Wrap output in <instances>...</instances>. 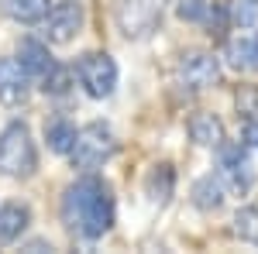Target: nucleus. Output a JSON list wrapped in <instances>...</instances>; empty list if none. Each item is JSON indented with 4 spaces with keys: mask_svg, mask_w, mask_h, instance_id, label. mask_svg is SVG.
Masks as SVG:
<instances>
[{
    "mask_svg": "<svg viewBox=\"0 0 258 254\" xmlns=\"http://www.w3.org/2000/svg\"><path fill=\"white\" fill-rule=\"evenodd\" d=\"M114 151H117V137H114V131L97 120V124L80 127L69 158H73V168H86V172H90V168H100L103 161H110Z\"/></svg>",
    "mask_w": 258,
    "mask_h": 254,
    "instance_id": "3",
    "label": "nucleus"
},
{
    "mask_svg": "<svg viewBox=\"0 0 258 254\" xmlns=\"http://www.w3.org/2000/svg\"><path fill=\"white\" fill-rule=\"evenodd\" d=\"M227 62L234 69H255V35H241L227 41Z\"/></svg>",
    "mask_w": 258,
    "mask_h": 254,
    "instance_id": "17",
    "label": "nucleus"
},
{
    "mask_svg": "<svg viewBox=\"0 0 258 254\" xmlns=\"http://www.w3.org/2000/svg\"><path fill=\"white\" fill-rule=\"evenodd\" d=\"M69 86H73V69H66V65H52V72L41 79V90L48 93V97H66L69 93Z\"/></svg>",
    "mask_w": 258,
    "mask_h": 254,
    "instance_id": "20",
    "label": "nucleus"
},
{
    "mask_svg": "<svg viewBox=\"0 0 258 254\" xmlns=\"http://www.w3.org/2000/svg\"><path fill=\"white\" fill-rule=\"evenodd\" d=\"M162 11H165V0H117L114 21L124 38L141 41L162 24Z\"/></svg>",
    "mask_w": 258,
    "mask_h": 254,
    "instance_id": "4",
    "label": "nucleus"
},
{
    "mask_svg": "<svg viewBox=\"0 0 258 254\" xmlns=\"http://www.w3.org/2000/svg\"><path fill=\"white\" fill-rule=\"evenodd\" d=\"M176 14L182 21H203L207 4H203V0H179V4H176Z\"/></svg>",
    "mask_w": 258,
    "mask_h": 254,
    "instance_id": "22",
    "label": "nucleus"
},
{
    "mask_svg": "<svg viewBox=\"0 0 258 254\" xmlns=\"http://www.w3.org/2000/svg\"><path fill=\"white\" fill-rule=\"evenodd\" d=\"M18 62L28 69V76L38 79V82L48 76L52 65H55V59L48 55V45H41V41H35V38H24L18 45Z\"/></svg>",
    "mask_w": 258,
    "mask_h": 254,
    "instance_id": "10",
    "label": "nucleus"
},
{
    "mask_svg": "<svg viewBox=\"0 0 258 254\" xmlns=\"http://www.w3.org/2000/svg\"><path fill=\"white\" fill-rule=\"evenodd\" d=\"M31 223V210L24 203H4L0 206V244H14Z\"/></svg>",
    "mask_w": 258,
    "mask_h": 254,
    "instance_id": "13",
    "label": "nucleus"
},
{
    "mask_svg": "<svg viewBox=\"0 0 258 254\" xmlns=\"http://www.w3.org/2000/svg\"><path fill=\"white\" fill-rule=\"evenodd\" d=\"M231 230L244 244H258V206H241L231 220Z\"/></svg>",
    "mask_w": 258,
    "mask_h": 254,
    "instance_id": "19",
    "label": "nucleus"
},
{
    "mask_svg": "<svg viewBox=\"0 0 258 254\" xmlns=\"http://www.w3.org/2000/svg\"><path fill=\"white\" fill-rule=\"evenodd\" d=\"M255 4H258V0H255Z\"/></svg>",
    "mask_w": 258,
    "mask_h": 254,
    "instance_id": "24",
    "label": "nucleus"
},
{
    "mask_svg": "<svg viewBox=\"0 0 258 254\" xmlns=\"http://www.w3.org/2000/svg\"><path fill=\"white\" fill-rule=\"evenodd\" d=\"M234 103H238L241 120H258V86H241Z\"/></svg>",
    "mask_w": 258,
    "mask_h": 254,
    "instance_id": "21",
    "label": "nucleus"
},
{
    "mask_svg": "<svg viewBox=\"0 0 258 254\" xmlns=\"http://www.w3.org/2000/svg\"><path fill=\"white\" fill-rule=\"evenodd\" d=\"M38 168V151H35V141L28 124H7L0 131V172L11 179H31Z\"/></svg>",
    "mask_w": 258,
    "mask_h": 254,
    "instance_id": "2",
    "label": "nucleus"
},
{
    "mask_svg": "<svg viewBox=\"0 0 258 254\" xmlns=\"http://www.w3.org/2000/svg\"><path fill=\"white\" fill-rule=\"evenodd\" d=\"M114 193L100 176H83L62 193V220L73 234L97 240L114 227Z\"/></svg>",
    "mask_w": 258,
    "mask_h": 254,
    "instance_id": "1",
    "label": "nucleus"
},
{
    "mask_svg": "<svg viewBox=\"0 0 258 254\" xmlns=\"http://www.w3.org/2000/svg\"><path fill=\"white\" fill-rule=\"evenodd\" d=\"M224 193H227L224 182L217 176H207L193 186V203H197L200 210H217L220 203H224Z\"/></svg>",
    "mask_w": 258,
    "mask_h": 254,
    "instance_id": "16",
    "label": "nucleus"
},
{
    "mask_svg": "<svg viewBox=\"0 0 258 254\" xmlns=\"http://www.w3.org/2000/svg\"><path fill=\"white\" fill-rule=\"evenodd\" d=\"M76 124L69 117H48L45 120V141H48V148L55 151V155H69L73 151V144H76Z\"/></svg>",
    "mask_w": 258,
    "mask_h": 254,
    "instance_id": "15",
    "label": "nucleus"
},
{
    "mask_svg": "<svg viewBox=\"0 0 258 254\" xmlns=\"http://www.w3.org/2000/svg\"><path fill=\"white\" fill-rule=\"evenodd\" d=\"M0 11L18 24H38L48 18L52 0H0Z\"/></svg>",
    "mask_w": 258,
    "mask_h": 254,
    "instance_id": "14",
    "label": "nucleus"
},
{
    "mask_svg": "<svg viewBox=\"0 0 258 254\" xmlns=\"http://www.w3.org/2000/svg\"><path fill=\"white\" fill-rule=\"evenodd\" d=\"M255 69H258V31H255Z\"/></svg>",
    "mask_w": 258,
    "mask_h": 254,
    "instance_id": "23",
    "label": "nucleus"
},
{
    "mask_svg": "<svg viewBox=\"0 0 258 254\" xmlns=\"http://www.w3.org/2000/svg\"><path fill=\"white\" fill-rule=\"evenodd\" d=\"M189 137L197 141L200 148H214V151H217L220 144L227 141L220 117H217V114H207V110H200V114H193V117H189Z\"/></svg>",
    "mask_w": 258,
    "mask_h": 254,
    "instance_id": "11",
    "label": "nucleus"
},
{
    "mask_svg": "<svg viewBox=\"0 0 258 254\" xmlns=\"http://www.w3.org/2000/svg\"><path fill=\"white\" fill-rule=\"evenodd\" d=\"M220 165H217V179L224 182V189L231 196H244L255 182V165L248 158V148L244 144H220Z\"/></svg>",
    "mask_w": 258,
    "mask_h": 254,
    "instance_id": "6",
    "label": "nucleus"
},
{
    "mask_svg": "<svg viewBox=\"0 0 258 254\" xmlns=\"http://www.w3.org/2000/svg\"><path fill=\"white\" fill-rule=\"evenodd\" d=\"M76 79L86 90V97L103 100V97H110L114 86H117V62L107 52H86V55L76 59Z\"/></svg>",
    "mask_w": 258,
    "mask_h": 254,
    "instance_id": "5",
    "label": "nucleus"
},
{
    "mask_svg": "<svg viewBox=\"0 0 258 254\" xmlns=\"http://www.w3.org/2000/svg\"><path fill=\"white\" fill-rule=\"evenodd\" d=\"M176 193V172H172V165L169 161H159V165H152V172L145 179V196L155 203V206H165L169 199Z\"/></svg>",
    "mask_w": 258,
    "mask_h": 254,
    "instance_id": "12",
    "label": "nucleus"
},
{
    "mask_svg": "<svg viewBox=\"0 0 258 254\" xmlns=\"http://www.w3.org/2000/svg\"><path fill=\"white\" fill-rule=\"evenodd\" d=\"M83 31V7L76 0H59L52 4L48 18H45V38L52 45H66Z\"/></svg>",
    "mask_w": 258,
    "mask_h": 254,
    "instance_id": "8",
    "label": "nucleus"
},
{
    "mask_svg": "<svg viewBox=\"0 0 258 254\" xmlns=\"http://www.w3.org/2000/svg\"><path fill=\"white\" fill-rule=\"evenodd\" d=\"M176 82L189 93H203L220 82V62L214 52H186L176 65Z\"/></svg>",
    "mask_w": 258,
    "mask_h": 254,
    "instance_id": "7",
    "label": "nucleus"
},
{
    "mask_svg": "<svg viewBox=\"0 0 258 254\" xmlns=\"http://www.w3.org/2000/svg\"><path fill=\"white\" fill-rule=\"evenodd\" d=\"M31 97V76L18 59H0V103L21 107Z\"/></svg>",
    "mask_w": 258,
    "mask_h": 254,
    "instance_id": "9",
    "label": "nucleus"
},
{
    "mask_svg": "<svg viewBox=\"0 0 258 254\" xmlns=\"http://www.w3.org/2000/svg\"><path fill=\"white\" fill-rule=\"evenodd\" d=\"M207 31L214 35V38H224L227 31H231V24H234V14H231V4H224V0H214V4H207Z\"/></svg>",
    "mask_w": 258,
    "mask_h": 254,
    "instance_id": "18",
    "label": "nucleus"
}]
</instances>
